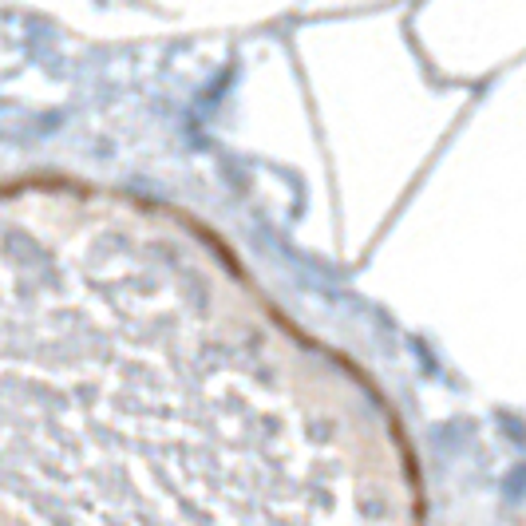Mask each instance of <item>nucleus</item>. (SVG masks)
I'll use <instances>...</instances> for the list:
<instances>
[{
    "instance_id": "nucleus-1",
    "label": "nucleus",
    "mask_w": 526,
    "mask_h": 526,
    "mask_svg": "<svg viewBox=\"0 0 526 526\" xmlns=\"http://www.w3.org/2000/svg\"><path fill=\"white\" fill-rule=\"evenodd\" d=\"M0 526H424L400 427L190 218L5 194Z\"/></svg>"
}]
</instances>
